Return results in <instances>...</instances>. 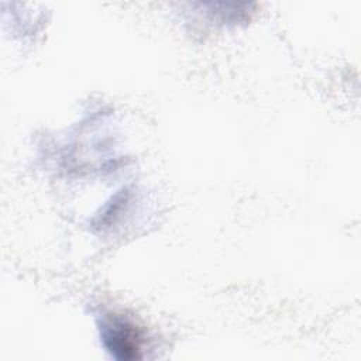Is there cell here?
<instances>
[{"instance_id": "1", "label": "cell", "mask_w": 361, "mask_h": 361, "mask_svg": "<svg viewBox=\"0 0 361 361\" xmlns=\"http://www.w3.org/2000/svg\"><path fill=\"white\" fill-rule=\"evenodd\" d=\"M102 338L107 351L117 360L141 357V333L134 323L121 316H110L103 322Z\"/></svg>"}]
</instances>
